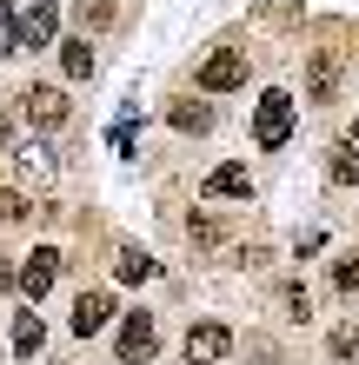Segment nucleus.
Returning <instances> with one entry per match:
<instances>
[{"instance_id":"nucleus-1","label":"nucleus","mask_w":359,"mask_h":365,"mask_svg":"<svg viewBox=\"0 0 359 365\" xmlns=\"http://www.w3.org/2000/svg\"><path fill=\"white\" fill-rule=\"evenodd\" d=\"M233 87H246V53H240V47L206 53V60H200V93H233Z\"/></svg>"},{"instance_id":"nucleus-2","label":"nucleus","mask_w":359,"mask_h":365,"mask_svg":"<svg viewBox=\"0 0 359 365\" xmlns=\"http://www.w3.org/2000/svg\"><path fill=\"white\" fill-rule=\"evenodd\" d=\"M20 113H27L34 133H54V126H67L74 106H67V93H60V87H27V93H20Z\"/></svg>"},{"instance_id":"nucleus-3","label":"nucleus","mask_w":359,"mask_h":365,"mask_svg":"<svg viewBox=\"0 0 359 365\" xmlns=\"http://www.w3.org/2000/svg\"><path fill=\"white\" fill-rule=\"evenodd\" d=\"M286 133H293V93L273 87L260 100V113H253V140H260V146H286Z\"/></svg>"},{"instance_id":"nucleus-4","label":"nucleus","mask_w":359,"mask_h":365,"mask_svg":"<svg viewBox=\"0 0 359 365\" xmlns=\"http://www.w3.org/2000/svg\"><path fill=\"white\" fill-rule=\"evenodd\" d=\"M14 279H20V292L40 306V299L54 292V279H60V252H54V246H34V259H20V272H14Z\"/></svg>"},{"instance_id":"nucleus-5","label":"nucleus","mask_w":359,"mask_h":365,"mask_svg":"<svg viewBox=\"0 0 359 365\" xmlns=\"http://www.w3.org/2000/svg\"><path fill=\"white\" fill-rule=\"evenodd\" d=\"M226 352H233V332H226L220 319H206V326L186 332V365H220Z\"/></svg>"},{"instance_id":"nucleus-6","label":"nucleus","mask_w":359,"mask_h":365,"mask_svg":"<svg viewBox=\"0 0 359 365\" xmlns=\"http://www.w3.org/2000/svg\"><path fill=\"white\" fill-rule=\"evenodd\" d=\"M153 346H160L153 312H126V326H120V359H126V365H140V359H153Z\"/></svg>"},{"instance_id":"nucleus-7","label":"nucleus","mask_w":359,"mask_h":365,"mask_svg":"<svg viewBox=\"0 0 359 365\" xmlns=\"http://www.w3.org/2000/svg\"><path fill=\"white\" fill-rule=\"evenodd\" d=\"M306 100H340V53H333V47H320V53H313V67H306Z\"/></svg>"},{"instance_id":"nucleus-8","label":"nucleus","mask_w":359,"mask_h":365,"mask_svg":"<svg viewBox=\"0 0 359 365\" xmlns=\"http://www.w3.org/2000/svg\"><path fill=\"white\" fill-rule=\"evenodd\" d=\"M54 34H60V7L40 0V7L20 20V53H27V47H54Z\"/></svg>"},{"instance_id":"nucleus-9","label":"nucleus","mask_w":359,"mask_h":365,"mask_svg":"<svg viewBox=\"0 0 359 365\" xmlns=\"http://www.w3.org/2000/svg\"><path fill=\"white\" fill-rule=\"evenodd\" d=\"M107 319H113V299H107V292H80V299H74V332H80V339H93Z\"/></svg>"},{"instance_id":"nucleus-10","label":"nucleus","mask_w":359,"mask_h":365,"mask_svg":"<svg viewBox=\"0 0 359 365\" xmlns=\"http://www.w3.org/2000/svg\"><path fill=\"white\" fill-rule=\"evenodd\" d=\"M246 192H253V173H246V166H233V160L206 173V200H246Z\"/></svg>"},{"instance_id":"nucleus-11","label":"nucleus","mask_w":359,"mask_h":365,"mask_svg":"<svg viewBox=\"0 0 359 365\" xmlns=\"http://www.w3.org/2000/svg\"><path fill=\"white\" fill-rule=\"evenodd\" d=\"M113 272L126 279V286H140V279H153L160 266H153V259H146V252H140V246H120V259H113Z\"/></svg>"},{"instance_id":"nucleus-12","label":"nucleus","mask_w":359,"mask_h":365,"mask_svg":"<svg viewBox=\"0 0 359 365\" xmlns=\"http://www.w3.org/2000/svg\"><path fill=\"white\" fill-rule=\"evenodd\" d=\"M60 67H67V80H87L93 73V47L87 40H60Z\"/></svg>"},{"instance_id":"nucleus-13","label":"nucleus","mask_w":359,"mask_h":365,"mask_svg":"<svg viewBox=\"0 0 359 365\" xmlns=\"http://www.w3.org/2000/svg\"><path fill=\"white\" fill-rule=\"evenodd\" d=\"M14 346L27 352V359L47 346V326H40V312H20V319H14Z\"/></svg>"},{"instance_id":"nucleus-14","label":"nucleus","mask_w":359,"mask_h":365,"mask_svg":"<svg viewBox=\"0 0 359 365\" xmlns=\"http://www.w3.org/2000/svg\"><path fill=\"white\" fill-rule=\"evenodd\" d=\"M173 126H180V133H206V126H213V113H206L200 100H180V106H173Z\"/></svg>"},{"instance_id":"nucleus-15","label":"nucleus","mask_w":359,"mask_h":365,"mask_svg":"<svg viewBox=\"0 0 359 365\" xmlns=\"http://www.w3.org/2000/svg\"><path fill=\"white\" fill-rule=\"evenodd\" d=\"M7 53H20V20H14V7L0 0V60Z\"/></svg>"},{"instance_id":"nucleus-16","label":"nucleus","mask_w":359,"mask_h":365,"mask_svg":"<svg viewBox=\"0 0 359 365\" xmlns=\"http://www.w3.org/2000/svg\"><path fill=\"white\" fill-rule=\"evenodd\" d=\"M333 286H340V292H359V252L333 259Z\"/></svg>"},{"instance_id":"nucleus-17","label":"nucleus","mask_w":359,"mask_h":365,"mask_svg":"<svg viewBox=\"0 0 359 365\" xmlns=\"http://www.w3.org/2000/svg\"><path fill=\"white\" fill-rule=\"evenodd\" d=\"M333 180H340V186H359V153H353L346 140H340V160H333Z\"/></svg>"},{"instance_id":"nucleus-18","label":"nucleus","mask_w":359,"mask_h":365,"mask_svg":"<svg viewBox=\"0 0 359 365\" xmlns=\"http://www.w3.org/2000/svg\"><path fill=\"white\" fill-rule=\"evenodd\" d=\"M14 220H27V200H20V192H7V186H0V226H14Z\"/></svg>"},{"instance_id":"nucleus-19","label":"nucleus","mask_w":359,"mask_h":365,"mask_svg":"<svg viewBox=\"0 0 359 365\" xmlns=\"http://www.w3.org/2000/svg\"><path fill=\"white\" fill-rule=\"evenodd\" d=\"M14 153H20V166H27V173H47V153H40L34 140H27V146H14Z\"/></svg>"},{"instance_id":"nucleus-20","label":"nucleus","mask_w":359,"mask_h":365,"mask_svg":"<svg viewBox=\"0 0 359 365\" xmlns=\"http://www.w3.org/2000/svg\"><path fill=\"white\" fill-rule=\"evenodd\" d=\"M14 286H20V279H14V272H7V266H0V299H7V292H14Z\"/></svg>"},{"instance_id":"nucleus-21","label":"nucleus","mask_w":359,"mask_h":365,"mask_svg":"<svg viewBox=\"0 0 359 365\" xmlns=\"http://www.w3.org/2000/svg\"><path fill=\"white\" fill-rule=\"evenodd\" d=\"M346 146H353V153H359V120H353V133H346Z\"/></svg>"}]
</instances>
